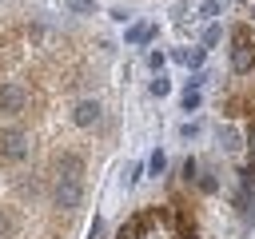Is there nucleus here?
Masks as SVG:
<instances>
[{
    "mask_svg": "<svg viewBox=\"0 0 255 239\" xmlns=\"http://www.w3.org/2000/svg\"><path fill=\"white\" fill-rule=\"evenodd\" d=\"M24 108H28V88L16 84V80H4L0 84V112L4 116H20Z\"/></svg>",
    "mask_w": 255,
    "mask_h": 239,
    "instance_id": "obj_4",
    "label": "nucleus"
},
{
    "mask_svg": "<svg viewBox=\"0 0 255 239\" xmlns=\"http://www.w3.org/2000/svg\"><path fill=\"white\" fill-rule=\"evenodd\" d=\"M151 40H155V24H131V28H128V44L143 48V44H151Z\"/></svg>",
    "mask_w": 255,
    "mask_h": 239,
    "instance_id": "obj_8",
    "label": "nucleus"
},
{
    "mask_svg": "<svg viewBox=\"0 0 255 239\" xmlns=\"http://www.w3.org/2000/svg\"><path fill=\"white\" fill-rule=\"evenodd\" d=\"M52 179H84V155L80 151H56Z\"/></svg>",
    "mask_w": 255,
    "mask_h": 239,
    "instance_id": "obj_5",
    "label": "nucleus"
},
{
    "mask_svg": "<svg viewBox=\"0 0 255 239\" xmlns=\"http://www.w3.org/2000/svg\"><path fill=\"white\" fill-rule=\"evenodd\" d=\"M251 151H255V135H251Z\"/></svg>",
    "mask_w": 255,
    "mask_h": 239,
    "instance_id": "obj_22",
    "label": "nucleus"
},
{
    "mask_svg": "<svg viewBox=\"0 0 255 239\" xmlns=\"http://www.w3.org/2000/svg\"><path fill=\"white\" fill-rule=\"evenodd\" d=\"M219 36H223V28H219V24H207V32H203V48L219 44Z\"/></svg>",
    "mask_w": 255,
    "mask_h": 239,
    "instance_id": "obj_15",
    "label": "nucleus"
},
{
    "mask_svg": "<svg viewBox=\"0 0 255 239\" xmlns=\"http://www.w3.org/2000/svg\"><path fill=\"white\" fill-rule=\"evenodd\" d=\"M52 207H60V211H72V207H80L84 203V179H52Z\"/></svg>",
    "mask_w": 255,
    "mask_h": 239,
    "instance_id": "obj_2",
    "label": "nucleus"
},
{
    "mask_svg": "<svg viewBox=\"0 0 255 239\" xmlns=\"http://www.w3.org/2000/svg\"><path fill=\"white\" fill-rule=\"evenodd\" d=\"M251 28H255V4H251Z\"/></svg>",
    "mask_w": 255,
    "mask_h": 239,
    "instance_id": "obj_21",
    "label": "nucleus"
},
{
    "mask_svg": "<svg viewBox=\"0 0 255 239\" xmlns=\"http://www.w3.org/2000/svg\"><path fill=\"white\" fill-rule=\"evenodd\" d=\"M163 64H167V56H163V52L155 48V52L147 56V68H151V72H163Z\"/></svg>",
    "mask_w": 255,
    "mask_h": 239,
    "instance_id": "obj_18",
    "label": "nucleus"
},
{
    "mask_svg": "<svg viewBox=\"0 0 255 239\" xmlns=\"http://www.w3.org/2000/svg\"><path fill=\"white\" fill-rule=\"evenodd\" d=\"M104 235H108V223L96 215V219H92V227H88V239H104Z\"/></svg>",
    "mask_w": 255,
    "mask_h": 239,
    "instance_id": "obj_17",
    "label": "nucleus"
},
{
    "mask_svg": "<svg viewBox=\"0 0 255 239\" xmlns=\"http://www.w3.org/2000/svg\"><path fill=\"white\" fill-rule=\"evenodd\" d=\"M20 211L16 207H8V203H0V239H16L20 235Z\"/></svg>",
    "mask_w": 255,
    "mask_h": 239,
    "instance_id": "obj_7",
    "label": "nucleus"
},
{
    "mask_svg": "<svg viewBox=\"0 0 255 239\" xmlns=\"http://www.w3.org/2000/svg\"><path fill=\"white\" fill-rule=\"evenodd\" d=\"M179 104H183V112H195V108L203 104V100H199V88H187V92L179 96Z\"/></svg>",
    "mask_w": 255,
    "mask_h": 239,
    "instance_id": "obj_11",
    "label": "nucleus"
},
{
    "mask_svg": "<svg viewBox=\"0 0 255 239\" xmlns=\"http://www.w3.org/2000/svg\"><path fill=\"white\" fill-rule=\"evenodd\" d=\"M255 68V44L247 40V28L235 32V44H231V72L235 76H247Z\"/></svg>",
    "mask_w": 255,
    "mask_h": 239,
    "instance_id": "obj_3",
    "label": "nucleus"
},
{
    "mask_svg": "<svg viewBox=\"0 0 255 239\" xmlns=\"http://www.w3.org/2000/svg\"><path fill=\"white\" fill-rule=\"evenodd\" d=\"M68 12H80V16H92V12H96V4H92V0H68Z\"/></svg>",
    "mask_w": 255,
    "mask_h": 239,
    "instance_id": "obj_14",
    "label": "nucleus"
},
{
    "mask_svg": "<svg viewBox=\"0 0 255 239\" xmlns=\"http://www.w3.org/2000/svg\"><path fill=\"white\" fill-rule=\"evenodd\" d=\"M171 92V80L163 76V72H155V80H151V96H167Z\"/></svg>",
    "mask_w": 255,
    "mask_h": 239,
    "instance_id": "obj_13",
    "label": "nucleus"
},
{
    "mask_svg": "<svg viewBox=\"0 0 255 239\" xmlns=\"http://www.w3.org/2000/svg\"><path fill=\"white\" fill-rule=\"evenodd\" d=\"M163 167H167V151H163V147H155V151H151V159H147V171H151V175H163Z\"/></svg>",
    "mask_w": 255,
    "mask_h": 239,
    "instance_id": "obj_10",
    "label": "nucleus"
},
{
    "mask_svg": "<svg viewBox=\"0 0 255 239\" xmlns=\"http://www.w3.org/2000/svg\"><path fill=\"white\" fill-rule=\"evenodd\" d=\"M219 12H223V4H219V0H203V4H199V16H203V20H215Z\"/></svg>",
    "mask_w": 255,
    "mask_h": 239,
    "instance_id": "obj_12",
    "label": "nucleus"
},
{
    "mask_svg": "<svg viewBox=\"0 0 255 239\" xmlns=\"http://www.w3.org/2000/svg\"><path fill=\"white\" fill-rule=\"evenodd\" d=\"M195 135H199V123H195V120L179 123V139H195Z\"/></svg>",
    "mask_w": 255,
    "mask_h": 239,
    "instance_id": "obj_19",
    "label": "nucleus"
},
{
    "mask_svg": "<svg viewBox=\"0 0 255 239\" xmlns=\"http://www.w3.org/2000/svg\"><path fill=\"white\" fill-rule=\"evenodd\" d=\"M139 175H143V167H139V163H131V167L124 171V187H135V183H139Z\"/></svg>",
    "mask_w": 255,
    "mask_h": 239,
    "instance_id": "obj_16",
    "label": "nucleus"
},
{
    "mask_svg": "<svg viewBox=\"0 0 255 239\" xmlns=\"http://www.w3.org/2000/svg\"><path fill=\"white\" fill-rule=\"evenodd\" d=\"M100 112H104L100 100H80V104L72 108V123H76V127H96V123H100Z\"/></svg>",
    "mask_w": 255,
    "mask_h": 239,
    "instance_id": "obj_6",
    "label": "nucleus"
},
{
    "mask_svg": "<svg viewBox=\"0 0 255 239\" xmlns=\"http://www.w3.org/2000/svg\"><path fill=\"white\" fill-rule=\"evenodd\" d=\"M28 151H32V135H28L20 123H4V127H0V167L24 163Z\"/></svg>",
    "mask_w": 255,
    "mask_h": 239,
    "instance_id": "obj_1",
    "label": "nucleus"
},
{
    "mask_svg": "<svg viewBox=\"0 0 255 239\" xmlns=\"http://www.w3.org/2000/svg\"><path fill=\"white\" fill-rule=\"evenodd\" d=\"M183 179H199V163H195V155L183 159Z\"/></svg>",
    "mask_w": 255,
    "mask_h": 239,
    "instance_id": "obj_20",
    "label": "nucleus"
},
{
    "mask_svg": "<svg viewBox=\"0 0 255 239\" xmlns=\"http://www.w3.org/2000/svg\"><path fill=\"white\" fill-rule=\"evenodd\" d=\"M203 56H207V48H191V52H175V60H179V64H187V68H195V72H199V64H203Z\"/></svg>",
    "mask_w": 255,
    "mask_h": 239,
    "instance_id": "obj_9",
    "label": "nucleus"
}]
</instances>
